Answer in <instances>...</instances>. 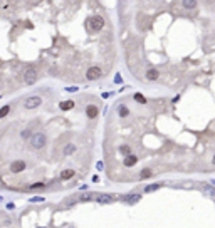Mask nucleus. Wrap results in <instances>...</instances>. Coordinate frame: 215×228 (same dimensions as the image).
Instances as JSON below:
<instances>
[{"label": "nucleus", "instance_id": "1", "mask_svg": "<svg viewBox=\"0 0 215 228\" xmlns=\"http://www.w3.org/2000/svg\"><path fill=\"white\" fill-rule=\"evenodd\" d=\"M45 143H47V136H45V132H34V136H32V139H30V144H32V148H35V149H40V148H44L45 146Z\"/></svg>", "mask_w": 215, "mask_h": 228}, {"label": "nucleus", "instance_id": "2", "mask_svg": "<svg viewBox=\"0 0 215 228\" xmlns=\"http://www.w3.org/2000/svg\"><path fill=\"white\" fill-rule=\"evenodd\" d=\"M89 25V30H101L103 27H104V19L101 17V15H93L88 22H86Z\"/></svg>", "mask_w": 215, "mask_h": 228}, {"label": "nucleus", "instance_id": "3", "mask_svg": "<svg viewBox=\"0 0 215 228\" xmlns=\"http://www.w3.org/2000/svg\"><path fill=\"white\" fill-rule=\"evenodd\" d=\"M35 81H37V70L34 67H27L24 70V82L30 86V84H34Z\"/></svg>", "mask_w": 215, "mask_h": 228}, {"label": "nucleus", "instance_id": "4", "mask_svg": "<svg viewBox=\"0 0 215 228\" xmlns=\"http://www.w3.org/2000/svg\"><path fill=\"white\" fill-rule=\"evenodd\" d=\"M40 104H42V99L39 96H30V97L25 99V102H24V106H25L27 109H35V107H39Z\"/></svg>", "mask_w": 215, "mask_h": 228}, {"label": "nucleus", "instance_id": "5", "mask_svg": "<svg viewBox=\"0 0 215 228\" xmlns=\"http://www.w3.org/2000/svg\"><path fill=\"white\" fill-rule=\"evenodd\" d=\"M101 74H103V70L99 69L98 65H93V67H89L88 72H86V79H89V81L99 79V77H101Z\"/></svg>", "mask_w": 215, "mask_h": 228}, {"label": "nucleus", "instance_id": "6", "mask_svg": "<svg viewBox=\"0 0 215 228\" xmlns=\"http://www.w3.org/2000/svg\"><path fill=\"white\" fill-rule=\"evenodd\" d=\"M25 168H27V164H25V161H22V159H17V161H14V163L10 164V171L12 173H22Z\"/></svg>", "mask_w": 215, "mask_h": 228}, {"label": "nucleus", "instance_id": "7", "mask_svg": "<svg viewBox=\"0 0 215 228\" xmlns=\"http://www.w3.org/2000/svg\"><path fill=\"white\" fill-rule=\"evenodd\" d=\"M158 76H160V74H158V70H156V69H148V70H146V79H148V81L158 79Z\"/></svg>", "mask_w": 215, "mask_h": 228}, {"label": "nucleus", "instance_id": "8", "mask_svg": "<svg viewBox=\"0 0 215 228\" xmlns=\"http://www.w3.org/2000/svg\"><path fill=\"white\" fill-rule=\"evenodd\" d=\"M136 161H138V158H136V156H126V158H125V161H123V163H125V166H128V168H130V166H135V164H136Z\"/></svg>", "mask_w": 215, "mask_h": 228}, {"label": "nucleus", "instance_id": "9", "mask_svg": "<svg viewBox=\"0 0 215 228\" xmlns=\"http://www.w3.org/2000/svg\"><path fill=\"white\" fill-rule=\"evenodd\" d=\"M74 176V171H72V169H64V171L62 173H61V180H71V178Z\"/></svg>", "mask_w": 215, "mask_h": 228}, {"label": "nucleus", "instance_id": "10", "mask_svg": "<svg viewBox=\"0 0 215 228\" xmlns=\"http://www.w3.org/2000/svg\"><path fill=\"white\" fill-rule=\"evenodd\" d=\"M118 114L121 116V118H126V116L130 114V111H128V107L125 104H119L118 106Z\"/></svg>", "mask_w": 215, "mask_h": 228}, {"label": "nucleus", "instance_id": "11", "mask_svg": "<svg viewBox=\"0 0 215 228\" xmlns=\"http://www.w3.org/2000/svg\"><path fill=\"white\" fill-rule=\"evenodd\" d=\"M96 114H98V107L96 106H88V116L91 119H94L96 118Z\"/></svg>", "mask_w": 215, "mask_h": 228}, {"label": "nucleus", "instance_id": "12", "mask_svg": "<svg viewBox=\"0 0 215 228\" xmlns=\"http://www.w3.org/2000/svg\"><path fill=\"white\" fill-rule=\"evenodd\" d=\"M74 151H76V146H74V144H66L64 149H62L64 154H72Z\"/></svg>", "mask_w": 215, "mask_h": 228}, {"label": "nucleus", "instance_id": "13", "mask_svg": "<svg viewBox=\"0 0 215 228\" xmlns=\"http://www.w3.org/2000/svg\"><path fill=\"white\" fill-rule=\"evenodd\" d=\"M181 7H185V9H195L197 2H192V0H183V2H181Z\"/></svg>", "mask_w": 215, "mask_h": 228}, {"label": "nucleus", "instance_id": "14", "mask_svg": "<svg viewBox=\"0 0 215 228\" xmlns=\"http://www.w3.org/2000/svg\"><path fill=\"white\" fill-rule=\"evenodd\" d=\"M61 109L62 111H67V109H71V107L74 106V101H64V102H61Z\"/></svg>", "mask_w": 215, "mask_h": 228}, {"label": "nucleus", "instance_id": "15", "mask_svg": "<svg viewBox=\"0 0 215 228\" xmlns=\"http://www.w3.org/2000/svg\"><path fill=\"white\" fill-rule=\"evenodd\" d=\"M113 200V196H111V194H101V196H99V203H108V201H111Z\"/></svg>", "mask_w": 215, "mask_h": 228}, {"label": "nucleus", "instance_id": "16", "mask_svg": "<svg viewBox=\"0 0 215 228\" xmlns=\"http://www.w3.org/2000/svg\"><path fill=\"white\" fill-rule=\"evenodd\" d=\"M151 175H153V173L150 171V169H143L141 175H140V180H146V178H150Z\"/></svg>", "mask_w": 215, "mask_h": 228}, {"label": "nucleus", "instance_id": "17", "mask_svg": "<svg viewBox=\"0 0 215 228\" xmlns=\"http://www.w3.org/2000/svg\"><path fill=\"white\" fill-rule=\"evenodd\" d=\"M9 111H10V106H3L2 109H0V119L5 118V116L9 114Z\"/></svg>", "mask_w": 215, "mask_h": 228}, {"label": "nucleus", "instance_id": "18", "mask_svg": "<svg viewBox=\"0 0 215 228\" xmlns=\"http://www.w3.org/2000/svg\"><path fill=\"white\" fill-rule=\"evenodd\" d=\"M119 151H121V154H126V156H130V153H131V148H130V146H121V148H119Z\"/></svg>", "mask_w": 215, "mask_h": 228}, {"label": "nucleus", "instance_id": "19", "mask_svg": "<svg viewBox=\"0 0 215 228\" xmlns=\"http://www.w3.org/2000/svg\"><path fill=\"white\" fill-rule=\"evenodd\" d=\"M158 188H160V185H150V186H146V188H144V191L150 193V191H155V190H158Z\"/></svg>", "mask_w": 215, "mask_h": 228}, {"label": "nucleus", "instance_id": "20", "mask_svg": "<svg viewBox=\"0 0 215 228\" xmlns=\"http://www.w3.org/2000/svg\"><path fill=\"white\" fill-rule=\"evenodd\" d=\"M91 198H94V193H84V194H81V200H84V201L91 200Z\"/></svg>", "mask_w": 215, "mask_h": 228}, {"label": "nucleus", "instance_id": "21", "mask_svg": "<svg viewBox=\"0 0 215 228\" xmlns=\"http://www.w3.org/2000/svg\"><path fill=\"white\" fill-rule=\"evenodd\" d=\"M135 99H136L138 102H141V104H146V99H144L141 94H135Z\"/></svg>", "mask_w": 215, "mask_h": 228}, {"label": "nucleus", "instance_id": "22", "mask_svg": "<svg viewBox=\"0 0 215 228\" xmlns=\"http://www.w3.org/2000/svg\"><path fill=\"white\" fill-rule=\"evenodd\" d=\"M126 200L130 201V203H135V201H138V200H140V194H131V196H128Z\"/></svg>", "mask_w": 215, "mask_h": 228}, {"label": "nucleus", "instance_id": "23", "mask_svg": "<svg viewBox=\"0 0 215 228\" xmlns=\"http://www.w3.org/2000/svg\"><path fill=\"white\" fill-rule=\"evenodd\" d=\"M205 191L208 194H212V196H215V188L213 186H205Z\"/></svg>", "mask_w": 215, "mask_h": 228}, {"label": "nucleus", "instance_id": "24", "mask_svg": "<svg viewBox=\"0 0 215 228\" xmlns=\"http://www.w3.org/2000/svg\"><path fill=\"white\" fill-rule=\"evenodd\" d=\"M39 188H44V183H34L30 186V190H39Z\"/></svg>", "mask_w": 215, "mask_h": 228}, {"label": "nucleus", "instance_id": "25", "mask_svg": "<svg viewBox=\"0 0 215 228\" xmlns=\"http://www.w3.org/2000/svg\"><path fill=\"white\" fill-rule=\"evenodd\" d=\"M30 201H32V203H39V201H44V198H42V196H34Z\"/></svg>", "mask_w": 215, "mask_h": 228}, {"label": "nucleus", "instance_id": "26", "mask_svg": "<svg viewBox=\"0 0 215 228\" xmlns=\"http://www.w3.org/2000/svg\"><path fill=\"white\" fill-rule=\"evenodd\" d=\"M77 200H74V198H71V200H69V201H66L64 203V206H71V205H74V203H76Z\"/></svg>", "mask_w": 215, "mask_h": 228}, {"label": "nucleus", "instance_id": "27", "mask_svg": "<svg viewBox=\"0 0 215 228\" xmlns=\"http://www.w3.org/2000/svg\"><path fill=\"white\" fill-rule=\"evenodd\" d=\"M114 82H121V76H119V74L116 76V79H114Z\"/></svg>", "mask_w": 215, "mask_h": 228}, {"label": "nucleus", "instance_id": "28", "mask_svg": "<svg viewBox=\"0 0 215 228\" xmlns=\"http://www.w3.org/2000/svg\"><path fill=\"white\" fill-rule=\"evenodd\" d=\"M212 164H215V154H213V158H212Z\"/></svg>", "mask_w": 215, "mask_h": 228}, {"label": "nucleus", "instance_id": "29", "mask_svg": "<svg viewBox=\"0 0 215 228\" xmlns=\"http://www.w3.org/2000/svg\"><path fill=\"white\" fill-rule=\"evenodd\" d=\"M37 228H44V226H37Z\"/></svg>", "mask_w": 215, "mask_h": 228}]
</instances>
